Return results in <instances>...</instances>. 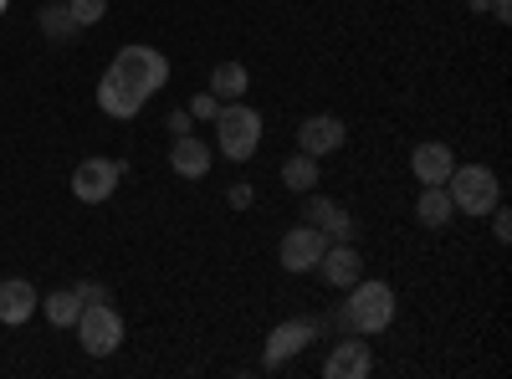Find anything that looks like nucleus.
I'll return each mask as SVG.
<instances>
[{
  "label": "nucleus",
  "instance_id": "obj_1",
  "mask_svg": "<svg viewBox=\"0 0 512 379\" xmlns=\"http://www.w3.org/2000/svg\"><path fill=\"white\" fill-rule=\"evenodd\" d=\"M108 77H113V82H123L128 93H139V98L149 103V98L164 88V82H169V57H164L159 47H139V41H134V47L113 52Z\"/></svg>",
  "mask_w": 512,
  "mask_h": 379
},
{
  "label": "nucleus",
  "instance_id": "obj_2",
  "mask_svg": "<svg viewBox=\"0 0 512 379\" xmlns=\"http://www.w3.org/2000/svg\"><path fill=\"white\" fill-rule=\"evenodd\" d=\"M349 292H354V298L344 303V313H338V318L349 323V333L369 339V333H384V328L395 323V287L390 282H364L359 277Z\"/></svg>",
  "mask_w": 512,
  "mask_h": 379
},
{
  "label": "nucleus",
  "instance_id": "obj_3",
  "mask_svg": "<svg viewBox=\"0 0 512 379\" xmlns=\"http://www.w3.org/2000/svg\"><path fill=\"white\" fill-rule=\"evenodd\" d=\"M446 195L451 205L461 210V216H487L492 205H502V180L487 170V164H456V170L446 175Z\"/></svg>",
  "mask_w": 512,
  "mask_h": 379
},
{
  "label": "nucleus",
  "instance_id": "obj_4",
  "mask_svg": "<svg viewBox=\"0 0 512 379\" xmlns=\"http://www.w3.org/2000/svg\"><path fill=\"white\" fill-rule=\"evenodd\" d=\"M210 123H216V149L231 164H246L256 154V144H262V113L246 108V103H221V113Z\"/></svg>",
  "mask_w": 512,
  "mask_h": 379
},
{
  "label": "nucleus",
  "instance_id": "obj_5",
  "mask_svg": "<svg viewBox=\"0 0 512 379\" xmlns=\"http://www.w3.org/2000/svg\"><path fill=\"white\" fill-rule=\"evenodd\" d=\"M72 328H77V344L88 349L93 359H108V354L123 349V318H118V308L108 298L103 303H82Z\"/></svg>",
  "mask_w": 512,
  "mask_h": 379
},
{
  "label": "nucleus",
  "instance_id": "obj_6",
  "mask_svg": "<svg viewBox=\"0 0 512 379\" xmlns=\"http://www.w3.org/2000/svg\"><path fill=\"white\" fill-rule=\"evenodd\" d=\"M308 344H318V323H313V318H287V323H277V328L267 333L262 364H267V369H282V364H292L297 354H303Z\"/></svg>",
  "mask_w": 512,
  "mask_h": 379
},
{
  "label": "nucleus",
  "instance_id": "obj_7",
  "mask_svg": "<svg viewBox=\"0 0 512 379\" xmlns=\"http://www.w3.org/2000/svg\"><path fill=\"white\" fill-rule=\"evenodd\" d=\"M118 175H123L118 159H82L77 170H72V195L82 205H103L118 190Z\"/></svg>",
  "mask_w": 512,
  "mask_h": 379
},
{
  "label": "nucleus",
  "instance_id": "obj_8",
  "mask_svg": "<svg viewBox=\"0 0 512 379\" xmlns=\"http://www.w3.org/2000/svg\"><path fill=\"white\" fill-rule=\"evenodd\" d=\"M323 251H328V236H323L318 226H292V231L282 236V246H277V262H282L287 272H313Z\"/></svg>",
  "mask_w": 512,
  "mask_h": 379
},
{
  "label": "nucleus",
  "instance_id": "obj_9",
  "mask_svg": "<svg viewBox=\"0 0 512 379\" xmlns=\"http://www.w3.org/2000/svg\"><path fill=\"white\" fill-rule=\"evenodd\" d=\"M318 272L328 287H354L364 277V257H359V246L354 241H328V251L318 257Z\"/></svg>",
  "mask_w": 512,
  "mask_h": 379
},
{
  "label": "nucleus",
  "instance_id": "obj_10",
  "mask_svg": "<svg viewBox=\"0 0 512 379\" xmlns=\"http://www.w3.org/2000/svg\"><path fill=\"white\" fill-rule=\"evenodd\" d=\"M297 149L313 154V159H323V154H333V149H344V118H333V113L303 118V129H297Z\"/></svg>",
  "mask_w": 512,
  "mask_h": 379
},
{
  "label": "nucleus",
  "instance_id": "obj_11",
  "mask_svg": "<svg viewBox=\"0 0 512 379\" xmlns=\"http://www.w3.org/2000/svg\"><path fill=\"white\" fill-rule=\"evenodd\" d=\"M410 170H415L420 185H446V175L456 170V154H451L441 139H425V144H415V154H410Z\"/></svg>",
  "mask_w": 512,
  "mask_h": 379
},
{
  "label": "nucleus",
  "instance_id": "obj_12",
  "mask_svg": "<svg viewBox=\"0 0 512 379\" xmlns=\"http://www.w3.org/2000/svg\"><path fill=\"white\" fill-rule=\"evenodd\" d=\"M210 144L205 139H195V134H180L175 139V149H169V170H175L180 180H205L210 175Z\"/></svg>",
  "mask_w": 512,
  "mask_h": 379
},
{
  "label": "nucleus",
  "instance_id": "obj_13",
  "mask_svg": "<svg viewBox=\"0 0 512 379\" xmlns=\"http://www.w3.org/2000/svg\"><path fill=\"white\" fill-rule=\"evenodd\" d=\"M369 369H374V354H369V344H359V333H354V339H344V344H333V354L323 364L328 379H364Z\"/></svg>",
  "mask_w": 512,
  "mask_h": 379
},
{
  "label": "nucleus",
  "instance_id": "obj_14",
  "mask_svg": "<svg viewBox=\"0 0 512 379\" xmlns=\"http://www.w3.org/2000/svg\"><path fill=\"white\" fill-rule=\"evenodd\" d=\"M41 308V298H36V287L26 282V277H6L0 282V323H31V313Z\"/></svg>",
  "mask_w": 512,
  "mask_h": 379
},
{
  "label": "nucleus",
  "instance_id": "obj_15",
  "mask_svg": "<svg viewBox=\"0 0 512 379\" xmlns=\"http://www.w3.org/2000/svg\"><path fill=\"white\" fill-rule=\"evenodd\" d=\"M98 108H103L108 118H139V113H144V98L128 93L123 82H113V77L103 72V82H98Z\"/></svg>",
  "mask_w": 512,
  "mask_h": 379
},
{
  "label": "nucleus",
  "instance_id": "obj_16",
  "mask_svg": "<svg viewBox=\"0 0 512 379\" xmlns=\"http://www.w3.org/2000/svg\"><path fill=\"white\" fill-rule=\"evenodd\" d=\"M415 216H420V226H431V231L451 226V216H456V205H451L446 185H425V190H420V200H415Z\"/></svg>",
  "mask_w": 512,
  "mask_h": 379
},
{
  "label": "nucleus",
  "instance_id": "obj_17",
  "mask_svg": "<svg viewBox=\"0 0 512 379\" xmlns=\"http://www.w3.org/2000/svg\"><path fill=\"white\" fill-rule=\"evenodd\" d=\"M246 88H251V72L241 62H216V72H210V93H216L221 103L246 98Z\"/></svg>",
  "mask_w": 512,
  "mask_h": 379
},
{
  "label": "nucleus",
  "instance_id": "obj_18",
  "mask_svg": "<svg viewBox=\"0 0 512 379\" xmlns=\"http://www.w3.org/2000/svg\"><path fill=\"white\" fill-rule=\"evenodd\" d=\"M282 185H287V190H297V195L318 190V159L297 149V154H292V159L282 164Z\"/></svg>",
  "mask_w": 512,
  "mask_h": 379
},
{
  "label": "nucleus",
  "instance_id": "obj_19",
  "mask_svg": "<svg viewBox=\"0 0 512 379\" xmlns=\"http://www.w3.org/2000/svg\"><path fill=\"white\" fill-rule=\"evenodd\" d=\"M41 313H47V323H57V328H72L77 313H82V298L72 287H62V292H52V298H41Z\"/></svg>",
  "mask_w": 512,
  "mask_h": 379
},
{
  "label": "nucleus",
  "instance_id": "obj_20",
  "mask_svg": "<svg viewBox=\"0 0 512 379\" xmlns=\"http://www.w3.org/2000/svg\"><path fill=\"white\" fill-rule=\"evenodd\" d=\"M41 31H47L52 41H62V36H72V31H82V26L72 21L67 0H57V6H47V11H41Z\"/></svg>",
  "mask_w": 512,
  "mask_h": 379
},
{
  "label": "nucleus",
  "instance_id": "obj_21",
  "mask_svg": "<svg viewBox=\"0 0 512 379\" xmlns=\"http://www.w3.org/2000/svg\"><path fill=\"white\" fill-rule=\"evenodd\" d=\"M67 11H72L77 26H98L108 16V0H67Z\"/></svg>",
  "mask_w": 512,
  "mask_h": 379
},
{
  "label": "nucleus",
  "instance_id": "obj_22",
  "mask_svg": "<svg viewBox=\"0 0 512 379\" xmlns=\"http://www.w3.org/2000/svg\"><path fill=\"white\" fill-rule=\"evenodd\" d=\"M323 236H328V241H354V236H359V221L349 216L344 205H338V210H333V221L323 226Z\"/></svg>",
  "mask_w": 512,
  "mask_h": 379
},
{
  "label": "nucleus",
  "instance_id": "obj_23",
  "mask_svg": "<svg viewBox=\"0 0 512 379\" xmlns=\"http://www.w3.org/2000/svg\"><path fill=\"white\" fill-rule=\"evenodd\" d=\"M185 113H190V118H216V113H221V98H216V93H200V98H190Z\"/></svg>",
  "mask_w": 512,
  "mask_h": 379
},
{
  "label": "nucleus",
  "instance_id": "obj_24",
  "mask_svg": "<svg viewBox=\"0 0 512 379\" xmlns=\"http://www.w3.org/2000/svg\"><path fill=\"white\" fill-rule=\"evenodd\" d=\"M487 216H492V231H497V241H507V236H512V210H502V205H492V210H487Z\"/></svg>",
  "mask_w": 512,
  "mask_h": 379
},
{
  "label": "nucleus",
  "instance_id": "obj_25",
  "mask_svg": "<svg viewBox=\"0 0 512 379\" xmlns=\"http://www.w3.org/2000/svg\"><path fill=\"white\" fill-rule=\"evenodd\" d=\"M72 292H77V298H82V303H103V298H108V292H103L98 282H77Z\"/></svg>",
  "mask_w": 512,
  "mask_h": 379
},
{
  "label": "nucleus",
  "instance_id": "obj_26",
  "mask_svg": "<svg viewBox=\"0 0 512 379\" xmlns=\"http://www.w3.org/2000/svg\"><path fill=\"white\" fill-rule=\"evenodd\" d=\"M226 200H231V210H246V205L256 200V190H251V185H231V195H226Z\"/></svg>",
  "mask_w": 512,
  "mask_h": 379
},
{
  "label": "nucleus",
  "instance_id": "obj_27",
  "mask_svg": "<svg viewBox=\"0 0 512 379\" xmlns=\"http://www.w3.org/2000/svg\"><path fill=\"white\" fill-rule=\"evenodd\" d=\"M487 16L492 21H512V0H487Z\"/></svg>",
  "mask_w": 512,
  "mask_h": 379
},
{
  "label": "nucleus",
  "instance_id": "obj_28",
  "mask_svg": "<svg viewBox=\"0 0 512 379\" xmlns=\"http://www.w3.org/2000/svg\"><path fill=\"white\" fill-rule=\"evenodd\" d=\"M169 134H175V139L190 134V113H169Z\"/></svg>",
  "mask_w": 512,
  "mask_h": 379
},
{
  "label": "nucleus",
  "instance_id": "obj_29",
  "mask_svg": "<svg viewBox=\"0 0 512 379\" xmlns=\"http://www.w3.org/2000/svg\"><path fill=\"white\" fill-rule=\"evenodd\" d=\"M466 11H472V16H487V0H466Z\"/></svg>",
  "mask_w": 512,
  "mask_h": 379
},
{
  "label": "nucleus",
  "instance_id": "obj_30",
  "mask_svg": "<svg viewBox=\"0 0 512 379\" xmlns=\"http://www.w3.org/2000/svg\"><path fill=\"white\" fill-rule=\"evenodd\" d=\"M6 6H11V0H0V16H6Z\"/></svg>",
  "mask_w": 512,
  "mask_h": 379
}]
</instances>
